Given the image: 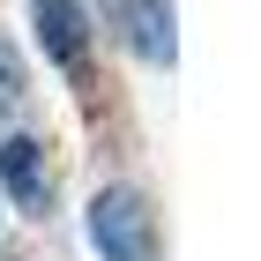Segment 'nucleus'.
<instances>
[{"mask_svg": "<svg viewBox=\"0 0 261 261\" xmlns=\"http://www.w3.org/2000/svg\"><path fill=\"white\" fill-rule=\"evenodd\" d=\"M90 239H97L105 261H149L157 254V224H149V209H142L135 187H105L90 201Z\"/></svg>", "mask_w": 261, "mask_h": 261, "instance_id": "obj_1", "label": "nucleus"}, {"mask_svg": "<svg viewBox=\"0 0 261 261\" xmlns=\"http://www.w3.org/2000/svg\"><path fill=\"white\" fill-rule=\"evenodd\" d=\"M30 22H38L45 53L67 67V75H82V53H90V22H82L75 0H30Z\"/></svg>", "mask_w": 261, "mask_h": 261, "instance_id": "obj_2", "label": "nucleus"}, {"mask_svg": "<svg viewBox=\"0 0 261 261\" xmlns=\"http://www.w3.org/2000/svg\"><path fill=\"white\" fill-rule=\"evenodd\" d=\"M0 179L15 187V201L30 209V217H45V201H53V172H45V149H38V142H22V135L0 142Z\"/></svg>", "mask_w": 261, "mask_h": 261, "instance_id": "obj_3", "label": "nucleus"}, {"mask_svg": "<svg viewBox=\"0 0 261 261\" xmlns=\"http://www.w3.org/2000/svg\"><path fill=\"white\" fill-rule=\"evenodd\" d=\"M127 8V38H135L142 60H172L179 53V38H172V8L164 0H120Z\"/></svg>", "mask_w": 261, "mask_h": 261, "instance_id": "obj_4", "label": "nucleus"}, {"mask_svg": "<svg viewBox=\"0 0 261 261\" xmlns=\"http://www.w3.org/2000/svg\"><path fill=\"white\" fill-rule=\"evenodd\" d=\"M22 112V60L8 53V38H0V120H15Z\"/></svg>", "mask_w": 261, "mask_h": 261, "instance_id": "obj_5", "label": "nucleus"}]
</instances>
